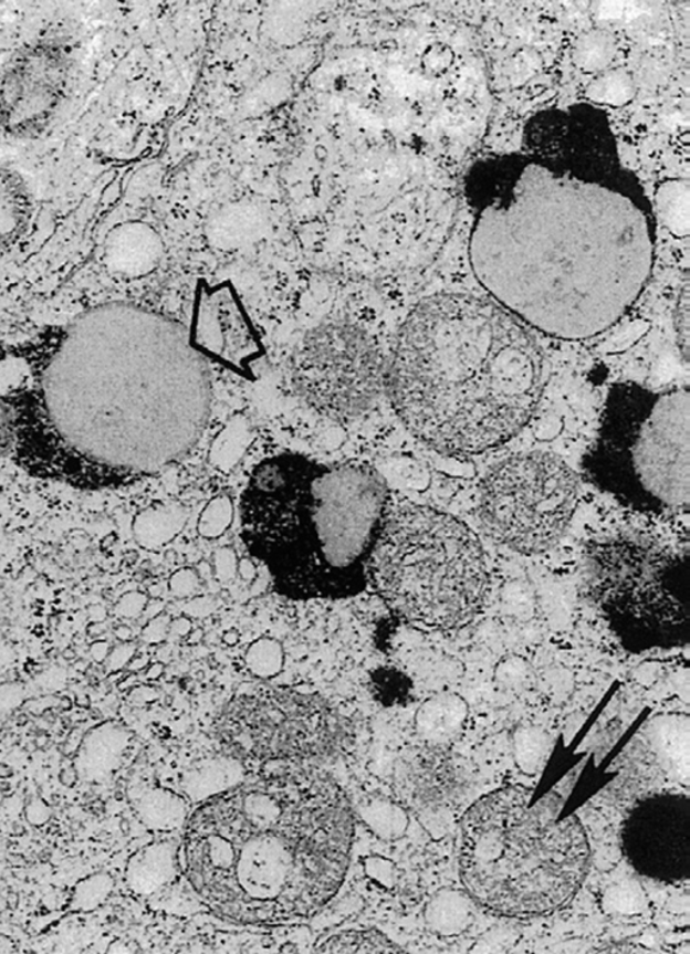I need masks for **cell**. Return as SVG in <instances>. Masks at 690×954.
Listing matches in <instances>:
<instances>
[{"label":"cell","mask_w":690,"mask_h":954,"mask_svg":"<svg viewBox=\"0 0 690 954\" xmlns=\"http://www.w3.org/2000/svg\"><path fill=\"white\" fill-rule=\"evenodd\" d=\"M577 497L575 472L557 455L516 454L487 473L480 488V518L510 549L541 553L563 537Z\"/></svg>","instance_id":"cell-11"},{"label":"cell","mask_w":690,"mask_h":954,"mask_svg":"<svg viewBox=\"0 0 690 954\" xmlns=\"http://www.w3.org/2000/svg\"><path fill=\"white\" fill-rule=\"evenodd\" d=\"M675 329L677 342L683 356V360L689 358V285L688 281L683 283L680 292L679 303L675 311Z\"/></svg>","instance_id":"cell-35"},{"label":"cell","mask_w":690,"mask_h":954,"mask_svg":"<svg viewBox=\"0 0 690 954\" xmlns=\"http://www.w3.org/2000/svg\"><path fill=\"white\" fill-rule=\"evenodd\" d=\"M33 683L41 694L54 693L61 691L66 683V673L64 669L52 668L36 675Z\"/></svg>","instance_id":"cell-41"},{"label":"cell","mask_w":690,"mask_h":954,"mask_svg":"<svg viewBox=\"0 0 690 954\" xmlns=\"http://www.w3.org/2000/svg\"><path fill=\"white\" fill-rule=\"evenodd\" d=\"M14 951L15 946L12 944V940L0 934V953H12Z\"/></svg>","instance_id":"cell-53"},{"label":"cell","mask_w":690,"mask_h":954,"mask_svg":"<svg viewBox=\"0 0 690 954\" xmlns=\"http://www.w3.org/2000/svg\"><path fill=\"white\" fill-rule=\"evenodd\" d=\"M40 695L33 683L23 682H6L0 683V730L8 723V720L14 715L18 707H21L27 701Z\"/></svg>","instance_id":"cell-34"},{"label":"cell","mask_w":690,"mask_h":954,"mask_svg":"<svg viewBox=\"0 0 690 954\" xmlns=\"http://www.w3.org/2000/svg\"><path fill=\"white\" fill-rule=\"evenodd\" d=\"M368 575L391 612L424 630L470 625L489 593L477 535L454 516L420 504L387 514Z\"/></svg>","instance_id":"cell-7"},{"label":"cell","mask_w":690,"mask_h":954,"mask_svg":"<svg viewBox=\"0 0 690 954\" xmlns=\"http://www.w3.org/2000/svg\"><path fill=\"white\" fill-rule=\"evenodd\" d=\"M200 588V576L192 568H181L171 575L169 580L170 594L177 599H189Z\"/></svg>","instance_id":"cell-37"},{"label":"cell","mask_w":690,"mask_h":954,"mask_svg":"<svg viewBox=\"0 0 690 954\" xmlns=\"http://www.w3.org/2000/svg\"><path fill=\"white\" fill-rule=\"evenodd\" d=\"M171 806L172 799L169 794L161 790L147 791L135 801V809L142 820L153 828H166L172 824L171 815L166 814Z\"/></svg>","instance_id":"cell-33"},{"label":"cell","mask_w":690,"mask_h":954,"mask_svg":"<svg viewBox=\"0 0 690 954\" xmlns=\"http://www.w3.org/2000/svg\"><path fill=\"white\" fill-rule=\"evenodd\" d=\"M109 651V643L106 640H96L95 643L91 644L90 649L92 660L97 663L106 662Z\"/></svg>","instance_id":"cell-47"},{"label":"cell","mask_w":690,"mask_h":954,"mask_svg":"<svg viewBox=\"0 0 690 954\" xmlns=\"http://www.w3.org/2000/svg\"><path fill=\"white\" fill-rule=\"evenodd\" d=\"M468 705L454 693H437L420 706L416 715L418 735L431 747H443L456 741L466 728Z\"/></svg>","instance_id":"cell-19"},{"label":"cell","mask_w":690,"mask_h":954,"mask_svg":"<svg viewBox=\"0 0 690 954\" xmlns=\"http://www.w3.org/2000/svg\"><path fill=\"white\" fill-rule=\"evenodd\" d=\"M238 575L244 583H254L258 575L254 562L250 558L239 559Z\"/></svg>","instance_id":"cell-46"},{"label":"cell","mask_w":690,"mask_h":954,"mask_svg":"<svg viewBox=\"0 0 690 954\" xmlns=\"http://www.w3.org/2000/svg\"><path fill=\"white\" fill-rule=\"evenodd\" d=\"M6 867H8V845H6V841L0 837V892H2L3 888Z\"/></svg>","instance_id":"cell-49"},{"label":"cell","mask_w":690,"mask_h":954,"mask_svg":"<svg viewBox=\"0 0 690 954\" xmlns=\"http://www.w3.org/2000/svg\"><path fill=\"white\" fill-rule=\"evenodd\" d=\"M188 335L197 353L240 377L254 378L264 347L254 324L230 283H201L196 293Z\"/></svg>","instance_id":"cell-14"},{"label":"cell","mask_w":690,"mask_h":954,"mask_svg":"<svg viewBox=\"0 0 690 954\" xmlns=\"http://www.w3.org/2000/svg\"><path fill=\"white\" fill-rule=\"evenodd\" d=\"M388 491L365 464L297 453L263 460L242 494V538L286 599L342 600L366 589Z\"/></svg>","instance_id":"cell-5"},{"label":"cell","mask_w":690,"mask_h":954,"mask_svg":"<svg viewBox=\"0 0 690 954\" xmlns=\"http://www.w3.org/2000/svg\"><path fill=\"white\" fill-rule=\"evenodd\" d=\"M202 637H205V632H202L201 630H192L188 633V637H187L188 643H190V644L199 643L200 640L202 639Z\"/></svg>","instance_id":"cell-55"},{"label":"cell","mask_w":690,"mask_h":954,"mask_svg":"<svg viewBox=\"0 0 690 954\" xmlns=\"http://www.w3.org/2000/svg\"><path fill=\"white\" fill-rule=\"evenodd\" d=\"M625 846L638 871L650 878H688L690 861V806L687 798L649 799L627 821Z\"/></svg>","instance_id":"cell-15"},{"label":"cell","mask_w":690,"mask_h":954,"mask_svg":"<svg viewBox=\"0 0 690 954\" xmlns=\"http://www.w3.org/2000/svg\"><path fill=\"white\" fill-rule=\"evenodd\" d=\"M114 879L106 872L86 877L73 888L67 909L73 913H91L103 906L114 891Z\"/></svg>","instance_id":"cell-28"},{"label":"cell","mask_w":690,"mask_h":954,"mask_svg":"<svg viewBox=\"0 0 690 954\" xmlns=\"http://www.w3.org/2000/svg\"><path fill=\"white\" fill-rule=\"evenodd\" d=\"M318 953H405L378 931H347L331 935L316 946Z\"/></svg>","instance_id":"cell-27"},{"label":"cell","mask_w":690,"mask_h":954,"mask_svg":"<svg viewBox=\"0 0 690 954\" xmlns=\"http://www.w3.org/2000/svg\"><path fill=\"white\" fill-rule=\"evenodd\" d=\"M216 608H218V606H216L212 597H196V599L188 602L187 615L189 618H207Z\"/></svg>","instance_id":"cell-45"},{"label":"cell","mask_w":690,"mask_h":954,"mask_svg":"<svg viewBox=\"0 0 690 954\" xmlns=\"http://www.w3.org/2000/svg\"><path fill=\"white\" fill-rule=\"evenodd\" d=\"M424 919L429 931L440 937H459L473 925L474 901L466 890L441 889L425 906Z\"/></svg>","instance_id":"cell-20"},{"label":"cell","mask_w":690,"mask_h":954,"mask_svg":"<svg viewBox=\"0 0 690 954\" xmlns=\"http://www.w3.org/2000/svg\"><path fill=\"white\" fill-rule=\"evenodd\" d=\"M170 623L169 615H157L145 625L144 630H142V639L149 644L163 643L170 631Z\"/></svg>","instance_id":"cell-40"},{"label":"cell","mask_w":690,"mask_h":954,"mask_svg":"<svg viewBox=\"0 0 690 954\" xmlns=\"http://www.w3.org/2000/svg\"><path fill=\"white\" fill-rule=\"evenodd\" d=\"M367 821L386 840L400 839L409 827V817L402 806L380 799L368 806Z\"/></svg>","instance_id":"cell-31"},{"label":"cell","mask_w":690,"mask_h":954,"mask_svg":"<svg viewBox=\"0 0 690 954\" xmlns=\"http://www.w3.org/2000/svg\"><path fill=\"white\" fill-rule=\"evenodd\" d=\"M188 515L177 506H157L140 511L133 522L135 543L145 551H158L181 534Z\"/></svg>","instance_id":"cell-21"},{"label":"cell","mask_w":690,"mask_h":954,"mask_svg":"<svg viewBox=\"0 0 690 954\" xmlns=\"http://www.w3.org/2000/svg\"><path fill=\"white\" fill-rule=\"evenodd\" d=\"M170 630L177 633L178 637L187 638L188 633L194 630L192 621L188 617L171 620Z\"/></svg>","instance_id":"cell-48"},{"label":"cell","mask_w":690,"mask_h":954,"mask_svg":"<svg viewBox=\"0 0 690 954\" xmlns=\"http://www.w3.org/2000/svg\"><path fill=\"white\" fill-rule=\"evenodd\" d=\"M135 652H137V648H135V644L133 643L123 642L122 644L116 646L114 650L109 651L107 657V672L115 673L119 672L123 668H126L127 664L133 661Z\"/></svg>","instance_id":"cell-44"},{"label":"cell","mask_w":690,"mask_h":954,"mask_svg":"<svg viewBox=\"0 0 690 954\" xmlns=\"http://www.w3.org/2000/svg\"><path fill=\"white\" fill-rule=\"evenodd\" d=\"M161 256V242L153 228L125 223L114 228L104 243V262L111 272L125 276L150 273Z\"/></svg>","instance_id":"cell-17"},{"label":"cell","mask_w":690,"mask_h":954,"mask_svg":"<svg viewBox=\"0 0 690 954\" xmlns=\"http://www.w3.org/2000/svg\"><path fill=\"white\" fill-rule=\"evenodd\" d=\"M367 871L372 878L377 879L379 883L391 888L397 880V868L390 860L374 858L369 859L366 864Z\"/></svg>","instance_id":"cell-42"},{"label":"cell","mask_w":690,"mask_h":954,"mask_svg":"<svg viewBox=\"0 0 690 954\" xmlns=\"http://www.w3.org/2000/svg\"><path fill=\"white\" fill-rule=\"evenodd\" d=\"M240 637L236 630H230L224 632L223 642L227 646H237L239 643Z\"/></svg>","instance_id":"cell-54"},{"label":"cell","mask_w":690,"mask_h":954,"mask_svg":"<svg viewBox=\"0 0 690 954\" xmlns=\"http://www.w3.org/2000/svg\"><path fill=\"white\" fill-rule=\"evenodd\" d=\"M72 71L64 41L43 36L18 49L0 72V130L15 140L41 137L63 108Z\"/></svg>","instance_id":"cell-13"},{"label":"cell","mask_w":690,"mask_h":954,"mask_svg":"<svg viewBox=\"0 0 690 954\" xmlns=\"http://www.w3.org/2000/svg\"><path fill=\"white\" fill-rule=\"evenodd\" d=\"M238 554L232 547H220L213 553V575L219 583H230L238 575Z\"/></svg>","instance_id":"cell-38"},{"label":"cell","mask_w":690,"mask_h":954,"mask_svg":"<svg viewBox=\"0 0 690 954\" xmlns=\"http://www.w3.org/2000/svg\"><path fill=\"white\" fill-rule=\"evenodd\" d=\"M474 276L522 324L563 340L611 328L656 260V214L618 150L480 159L466 177Z\"/></svg>","instance_id":"cell-2"},{"label":"cell","mask_w":690,"mask_h":954,"mask_svg":"<svg viewBox=\"0 0 690 954\" xmlns=\"http://www.w3.org/2000/svg\"><path fill=\"white\" fill-rule=\"evenodd\" d=\"M132 742V732L118 722H106L86 732L73 767L85 784H102L118 770Z\"/></svg>","instance_id":"cell-16"},{"label":"cell","mask_w":690,"mask_h":954,"mask_svg":"<svg viewBox=\"0 0 690 954\" xmlns=\"http://www.w3.org/2000/svg\"><path fill=\"white\" fill-rule=\"evenodd\" d=\"M515 765L520 770L533 777L542 772L550 759L552 744L545 731L535 727H523L513 736Z\"/></svg>","instance_id":"cell-26"},{"label":"cell","mask_w":690,"mask_h":954,"mask_svg":"<svg viewBox=\"0 0 690 954\" xmlns=\"http://www.w3.org/2000/svg\"><path fill=\"white\" fill-rule=\"evenodd\" d=\"M545 361L535 338L494 300L437 294L406 319L388 389L400 420L435 451L479 454L533 417Z\"/></svg>","instance_id":"cell-4"},{"label":"cell","mask_w":690,"mask_h":954,"mask_svg":"<svg viewBox=\"0 0 690 954\" xmlns=\"http://www.w3.org/2000/svg\"><path fill=\"white\" fill-rule=\"evenodd\" d=\"M353 839V808L330 775L271 774L195 811L184 836V871L216 914L285 925L311 919L334 898Z\"/></svg>","instance_id":"cell-3"},{"label":"cell","mask_w":690,"mask_h":954,"mask_svg":"<svg viewBox=\"0 0 690 954\" xmlns=\"http://www.w3.org/2000/svg\"><path fill=\"white\" fill-rule=\"evenodd\" d=\"M149 605V597L139 590H132L121 596L114 607L115 615L125 619H137L145 614V609Z\"/></svg>","instance_id":"cell-39"},{"label":"cell","mask_w":690,"mask_h":954,"mask_svg":"<svg viewBox=\"0 0 690 954\" xmlns=\"http://www.w3.org/2000/svg\"><path fill=\"white\" fill-rule=\"evenodd\" d=\"M233 518L232 503L228 497H216L202 511L197 532L206 539H218L231 526Z\"/></svg>","instance_id":"cell-32"},{"label":"cell","mask_w":690,"mask_h":954,"mask_svg":"<svg viewBox=\"0 0 690 954\" xmlns=\"http://www.w3.org/2000/svg\"><path fill=\"white\" fill-rule=\"evenodd\" d=\"M170 868V851L165 845L140 849L129 859L126 868L128 889L137 894H149L169 877Z\"/></svg>","instance_id":"cell-22"},{"label":"cell","mask_w":690,"mask_h":954,"mask_svg":"<svg viewBox=\"0 0 690 954\" xmlns=\"http://www.w3.org/2000/svg\"><path fill=\"white\" fill-rule=\"evenodd\" d=\"M632 76L625 70H607L597 75L585 90L588 101L600 106L624 107L636 97Z\"/></svg>","instance_id":"cell-25"},{"label":"cell","mask_w":690,"mask_h":954,"mask_svg":"<svg viewBox=\"0 0 690 954\" xmlns=\"http://www.w3.org/2000/svg\"><path fill=\"white\" fill-rule=\"evenodd\" d=\"M115 637L121 639L122 642H128V640L133 637V631L129 630V627L127 626H119L116 627Z\"/></svg>","instance_id":"cell-52"},{"label":"cell","mask_w":690,"mask_h":954,"mask_svg":"<svg viewBox=\"0 0 690 954\" xmlns=\"http://www.w3.org/2000/svg\"><path fill=\"white\" fill-rule=\"evenodd\" d=\"M211 378L188 331L108 303L0 344V448L30 476L103 491L158 475L205 432Z\"/></svg>","instance_id":"cell-1"},{"label":"cell","mask_w":690,"mask_h":954,"mask_svg":"<svg viewBox=\"0 0 690 954\" xmlns=\"http://www.w3.org/2000/svg\"><path fill=\"white\" fill-rule=\"evenodd\" d=\"M164 672H165V667L163 663H154V664H151L149 670H147L146 677L149 680H158L159 677H161L164 674Z\"/></svg>","instance_id":"cell-51"},{"label":"cell","mask_w":690,"mask_h":954,"mask_svg":"<svg viewBox=\"0 0 690 954\" xmlns=\"http://www.w3.org/2000/svg\"><path fill=\"white\" fill-rule=\"evenodd\" d=\"M245 667L258 679L270 680L282 672L285 651L279 640L259 638L245 652Z\"/></svg>","instance_id":"cell-30"},{"label":"cell","mask_w":690,"mask_h":954,"mask_svg":"<svg viewBox=\"0 0 690 954\" xmlns=\"http://www.w3.org/2000/svg\"><path fill=\"white\" fill-rule=\"evenodd\" d=\"M496 680L508 689H521L527 685L530 681L529 667L525 662L516 660H508L499 664L496 670Z\"/></svg>","instance_id":"cell-36"},{"label":"cell","mask_w":690,"mask_h":954,"mask_svg":"<svg viewBox=\"0 0 690 954\" xmlns=\"http://www.w3.org/2000/svg\"><path fill=\"white\" fill-rule=\"evenodd\" d=\"M34 202L27 178L0 165V251L15 245L32 221Z\"/></svg>","instance_id":"cell-18"},{"label":"cell","mask_w":690,"mask_h":954,"mask_svg":"<svg viewBox=\"0 0 690 954\" xmlns=\"http://www.w3.org/2000/svg\"><path fill=\"white\" fill-rule=\"evenodd\" d=\"M460 876L472 900L511 919L563 908L581 889L589 863L587 835L576 817H558L508 786L487 794L460 821Z\"/></svg>","instance_id":"cell-6"},{"label":"cell","mask_w":690,"mask_h":954,"mask_svg":"<svg viewBox=\"0 0 690 954\" xmlns=\"http://www.w3.org/2000/svg\"><path fill=\"white\" fill-rule=\"evenodd\" d=\"M656 206L659 218L677 237H687L690 221V185L682 178H669L658 185Z\"/></svg>","instance_id":"cell-23"},{"label":"cell","mask_w":690,"mask_h":954,"mask_svg":"<svg viewBox=\"0 0 690 954\" xmlns=\"http://www.w3.org/2000/svg\"><path fill=\"white\" fill-rule=\"evenodd\" d=\"M215 735L238 758L305 761L336 754L348 730L320 695L262 688L227 703L216 719Z\"/></svg>","instance_id":"cell-10"},{"label":"cell","mask_w":690,"mask_h":954,"mask_svg":"<svg viewBox=\"0 0 690 954\" xmlns=\"http://www.w3.org/2000/svg\"><path fill=\"white\" fill-rule=\"evenodd\" d=\"M602 908L609 915H638L647 908V895L636 880H624L603 892Z\"/></svg>","instance_id":"cell-29"},{"label":"cell","mask_w":690,"mask_h":954,"mask_svg":"<svg viewBox=\"0 0 690 954\" xmlns=\"http://www.w3.org/2000/svg\"><path fill=\"white\" fill-rule=\"evenodd\" d=\"M24 817H27V821L32 825V827L39 828L52 820L53 810L51 806L45 803V799L35 797L30 799L27 808H24Z\"/></svg>","instance_id":"cell-43"},{"label":"cell","mask_w":690,"mask_h":954,"mask_svg":"<svg viewBox=\"0 0 690 954\" xmlns=\"http://www.w3.org/2000/svg\"><path fill=\"white\" fill-rule=\"evenodd\" d=\"M590 482L625 507L687 513L690 503V394L638 384L613 387L585 455Z\"/></svg>","instance_id":"cell-8"},{"label":"cell","mask_w":690,"mask_h":954,"mask_svg":"<svg viewBox=\"0 0 690 954\" xmlns=\"http://www.w3.org/2000/svg\"><path fill=\"white\" fill-rule=\"evenodd\" d=\"M616 54L615 36L603 29H590L577 36L572 48V60L585 73L607 71Z\"/></svg>","instance_id":"cell-24"},{"label":"cell","mask_w":690,"mask_h":954,"mask_svg":"<svg viewBox=\"0 0 690 954\" xmlns=\"http://www.w3.org/2000/svg\"><path fill=\"white\" fill-rule=\"evenodd\" d=\"M293 384L314 410L348 420L377 399L384 365L377 346L359 326L331 323L307 334L295 349Z\"/></svg>","instance_id":"cell-12"},{"label":"cell","mask_w":690,"mask_h":954,"mask_svg":"<svg viewBox=\"0 0 690 954\" xmlns=\"http://www.w3.org/2000/svg\"><path fill=\"white\" fill-rule=\"evenodd\" d=\"M12 652L8 646L0 642V673H4L11 667Z\"/></svg>","instance_id":"cell-50"},{"label":"cell","mask_w":690,"mask_h":954,"mask_svg":"<svg viewBox=\"0 0 690 954\" xmlns=\"http://www.w3.org/2000/svg\"><path fill=\"white\" fill-rule=\"evenodd\" d=\"M596 605L628 646L651 649L688 640V551L644 533H616L596 541L587 557Z\"/></svg>","instance_id":"cell-9"}]
</instances>
